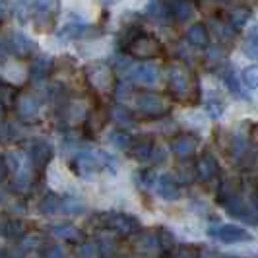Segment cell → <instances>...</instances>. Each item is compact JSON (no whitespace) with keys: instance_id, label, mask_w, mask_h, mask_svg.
I'll return each mask as SVG.
<instances>
[{"instance_id":"603a6c76","label":"cell","mask_w":258,"mask_h":258,"mask_svg":"<svg viewBox=\"0 0 258 258\" xmlns=\"http://www.w3.org/2000/svg\"><path fill=\"white\" fill-rule=\"evenodd\" d=\"M20 111H22V115L24 116H33L39 111V105L33 97H29V95H27V97L22 99V107H20Z\"/></svg>"},{"instance_id":"52a82bcc","label":"cell","mask_w":258,"mask_h":258,"mask_svg":"<svg viewBox=\"0 0 258 258\" xmlns=\"http://www.w3.org/2000/svg\"><path fill=\"white\" fill-rule=\"evenodd\" d=\"M105 163V157L99 154H80L72 161V169L74 173H78L80 177H88L91 173H95L97 169H101V165ZM105 167V165H103Z\"/></svg>"},{"instance_id":"ba28073f","label":"cell","mask_w":258,"mask_h":258,"mask_svg":"<svg viewBox=\"0 0 258 258\" xmlns=\"http://www.w3.org/2000/svg\"><path fill=\"white\" fill-rule=\"evenodd\" d=\"M155 190L163 200H169V202H173V200H177L181 196V186H179L177 179L171 177V175H161L155 181Z\"/></svg>"},{"instance_id":"4fadbf2b","label":"cell","mask_w":258,"mask_h":258,"mask_svg":"<svg viewBox=\"0 0 258 258\" xmlns=\"http://www.w3.org/2000/svg\"><path fill=\"white\" fill-rule=\"evenodd\" d=\"M192 12H194V8L188 0H175V2L171 4V14H173L179 22H186V20L192 16Z\"/></svg>"},{"instance_id":"5bb4252c","label":"cell","mask_w":258,"mask_h":258,"mask_svg":"<svg viewBox=\"0 0 258 258\" xmlns=\"http://www.w3.org/2000/svg\"><path fill=\"white\" fill-rule=\"evenodd\" d=\"M152 150H154L152 142H148V140H138V142H134V146L130 148V155L136 157L138 161H146V159H150V157L154 155Z\"/></svg>"},{"instance_id":"7a4b0ae2","label":"cell","mask_w":258,"mask_h":258,"mask_svg":"<svg viewBox=\"0 0 258 258\" xmlns=\"http://www.w3.org/2000/svg\"><path fill=\"white\" fill-rule=\"evenodd\" d=\"M169 90L175 97H186L190 93V74L182 64H173L169 68Z\"/></svg>"},{"instance_id":"2e32d148","label":"cell","mask_w":258,"mask_h":258,"mask_svg":"<svg viewBox=\"0 0 258 258\" xmlns=\"http://www.w3.org/2000/svg\"><path fill=\"white\" fill-rule=\"evenodd\" d=\"M243 52L248 58H258V26L250 27L245 45H243Z\"/></svg>"},{"instance_id":"f546056e","label":"cell","mask_w":258,"mask_h":258,"mask_svg":"<svg viewBox=\"0 0 258 258\" xmlns=\"http://www.w3.org/2000/svg\"><path fill=\"white\" fill-rule=\"evenodd\" d=\"M54 2L56 0H37V4L41 8H51V6H54Z\"/></svg>"},{"instance_id":"7c38bea8","label":"cell","mask_w":258,"mask_h":258,"mask_svg":"<svg viewBox=\"0 0 258 258\" xmlns=\"http://www.w3.org/2000/svg\"><path fill=\"white\" fill-rule=\"evenodd\" d=\"M52 157V148L45 142H37L31 148V159L35 161V165H45Z\"/></svg>"},{"instance_id":"4316f807","label":"cell","mask_w":258,"mask_h":258,"mask_svg":"<svg viewBox=\"0 0 258 258\" xmlns=\"http://www.w3.org/2000/svg\"><path fill=\"white\" fill-rule=\"evenodd\" d=\"M14 47L18 49L20 54H26V52H29L31 49H33L31 41H29L27 37H24V35H16V43H14Z\"/></svg>"},{"instance_id":"4dcf8cb0","label":"cell","mask_w":258,"mask_h":258,"mask_svg":"<svg viewBox=\"0 0 258 258\" xmlns=\"http://www.w3.org/2000/svg\"><path fill=\"white\" fill-rule=\"evenodd\" d=\"M4 175H6V167H4V163L0 161V181L4 179Z\"/></svg>"},{"instance_id":"484cf974","label":"cell","mask_w":258,"mask_h":258,"mask_svg":"<svg viewBox=\"0 0 258 258\" xmlns=\"http://www.w3.org/2000/svg\"><path fill=\"white\" fill-rule=\"evenodd\" d=\"M84 31H86V27H84V26L72 24V26H66V27H62V29H60V37H66V39L80 37Z\"/></svg>"},{"instance_id":"44dd1931","label":"cell","mask_w":258,"mask_h":258,"mask_svg":"<svg viewBox=\"0 0 258 258\" xmlns=\"http://www.w3.org/2000/svg\"><path fill=\"white\" fill-rule=\"evenodd\" d=\"M243 80L250 90H258V64H250L243 70Z\"/></svg>"},{"instance_id":"cb8c5ba5","label":"cell","mask_w":258,"mask_h":258,"mask_svg":"<svg viewBox=\"0 0 258 258\" xmlns=\"http://www.w3.org/2000/svg\"><path fill=\"white\" fill-rule=\"evenodd\" d=\"M206 111L212 118H220L223 115V111H225V105L221 103L220 99H210L206 103Z\"/></svg>"},{"instance_id":"83f0119b","label":"cell","mask_w":258,"mask_h":258,"mask_svg":"<svg viewBox=\"0 0 258 258\" xmlns=\"http://www.w3.org/2000/svg\"><path fill=\"white\" fill-rule=\"evenodd\" d=\"M51 60L49 58H41L35 62V68H33V72H35V76H45L49 70H51Z\"/></svg>"},{"instance_id":"7402d4cb","label":"cell","mask_w":258,"mask_h":258,"mask_svg":"<svg viewBox=\"0 0 258 258\" xmlns=\"http://www.w3.org/2000/svg\"><path fill=\"white\" fill-rule=\"evenodd\" d=\"M113 118H115L118 124H122V126H128V124L134 122L130 111H126L124 107H115V109H113Z\"/></svg>"},{"instance_id":"6da1fadb","label":"cell","mask_w":258,"mask_h":258,"mask_svg":"<svg viewBox=\"0 0 258 258\" xmlns=\"http://www.w3.org/2000/svg\"><path fill=\"white\" fill-rule=\"evenodd\" d=\"M128 51L132 56H136V58H140V60H150V58L159 56V54L163 52V49H161V43L155 37L146 35V33H140V35H136V37L132 39Z\"/></svg>"},{"instance_id":"e0dca14e","label":"cell","mask_w":258,"mask_h":258,"mask_svg":"<svg viewBox=\"0 0 258 258\" xmlns=\"http://www.w3.org/2000/svg\"><path fill=\"white\" fill-rule=\"evenodd\" d=\"M52 235L58 237V239H64V241H78L80 239V233H78L76 227L74 225H66V223L54 225L52 227Z\"/></svg>"},{"instance_id":"5b68a950","label":"cell","mask_w":258,"mask_h":258,"mask_svg":"<svg viewBox=\"0 0 258 258\" xmlns=\"http://www.w3.org/2000/svg\"><path fill=\"white\" fill-rule=\"evenodd\" d=\"M130 80L136 86H146V88H154L159 82V68L150 62H140V64L130 68Z\"/></svg>"},{"instance_id":"8fae6325","label":"cell","mask_w":258,"mask_h":258,"mask_svg":"<svg viewBox=\"0 0 258 258\" xmlns=\"http://www.w3.org/2000/svg\"><path fill=\"white\" fill-rule=\"evenodd\" d=\"M186 39L196 49H206L208 45H210V33H208V29L202 24H196V26L190 27L186 31Z\"/></svg>"},{"instance_id":"277c9868","label":"cell","mask_w":258,"mask_h":258,"mask_svg":"<svg viewBox=\"0 0 258 258\" xmlns=\"http://www.w3.org/2000/svg\"><path fill=\"white\" fill-rule=\"evenodd\" d=\"M103 225L107 229L122 235V237L132 235V233H136L140 229L138 220H134L132 216H126V214H107V218L103 220Z\"/></svg>"},{"instance_id":"ffe728a7","label":"cell","mask_w":258,"mask_h":258,"mask_svg":"<svg viewBox=\"0 0 258 258\" xmlns=\"http://www.w3.org/2000/svg\"><path fill=\"white\" fill-rule=\"evenodd\" d=\"M41 210H43V214H47V216H54L56 212H60V198L54 196V194H49V196L43 200Z\"/></svg>"},{"instance_id":"9c48e42d","label":"cell","mask_w":258,"mask_h":258,"mask_svg":"<svg viewBox=\"0 0 258 258\" xmlns=\"http://www.w3.org/2000/svg\"><path fill=\"white\" fill-rule=\"evenodd\" d=\"M218 171H220L218 161H216V157L212 154H202L198 157V161H196V175L204 182L212 181L218 175Z\"/></svg>"},{"instance_id":"8992f818","label":"cell","mask_w":258,"mask_h":258,"mask_svg":"<svg viewBox=\"0 0 258 258\" xmlns=\"http://www.w3.org/2000/svg\"><path fill=\"white\" fill-rule=\"evenodd\" d=\"M136 105H138V109L146 113V115L150 116H159L163 115L165 111H167V105H165V99L161 97V95H157V93H138L136 95Z\"/></svg>"},{"instance_id":"ac0fdd59","label":"cell","mask_w":258,"mask_h":258,"mask_svg":"<svg viewBox=\"0 0 258 258\" xmlns=\"http://www.w3.org/2000/svg\"><path fill=\"white\" fill-rule=\"evenodd\" d=\"M225 84H227V90L231 91L235 97H239V99H248V95H246L245 91H243L241 80H239V76H237V74L229 72V74L225 76Z\"/></svg>"},{"instance_id":"f1b7e54d","label":"cell","mask_w":258,"mask_h":258,"mask_svg":"<svg viewBox=\"0 0 258 258\" xmlns=\"http://www.w3.org/2000/svg\"><path fill=\"white\" fill-rule=\"evenodd\" d=\"M45 254H49V256H62L64 252H62V248H60V246H54L52 250H49V252H45Z\"/></svg>"},{"instance_id":"30bf717a","label":"cell","mask_w":258,"mask_h":258,"mask_svg":"<svg viewBox=\"0 0 258 258\" xmlns=\"http://www.w3.org/2000/svg\"><path fill=\"white\" fill-rule=\"evenodd\" d=\"M198 148V138L196 136H181L173 142V152L179 159H188L196 154Z\"/></svg>"},{"instance_id":"3957f363","label":"cell","mask_w":258,"mask_h":258,"mask_svg":"<svg viewBox=\"0 0 258 258\" xmlns=\"http://www.w3.org/2000/svg\"><path fill=\"white\" fill-rule=\"evenodd\" d=\"M208 235L214 239H220L223 243H243V241H252V235L239 227V225H214L208 229Z\"/></svg>"},{"instance_id":"d6986e66","label":"cell","mask_w":258,"mask_h":258,"mask_svg":"<svg viewBox=\"0 0 258 258\" xmlns=\"http://www.w3.org/2000/svg\"><path fill=\"white\" fill-rule=\"evenodd\" d=\"M248 18H250V10H248L246 6H237V8L229 14V22H231L233 27H243Z\"/></svg>"},{"instance_id":"d4e9b609","label":"cell","mask_w":258,"mask_h":258,"mask_svg":"<svg viewBox=\"0 0 258 258\" xmlns=\"http://www.w3.org/2000/svg\"><path fill=\"white\" fill-rule=\"evenodd\" d=\"M111 144L116 146V148H126L130 144V136L128 134H124V132H120V130H115V132H111Z\"/></svg>"},{"instance_id":"9a60e30c","label":"cell","mask_w":258,"mask_h":258,"mask_svg":"<svg viewBox=\"0 0 258 258\" xmlns=\"http://www.w3.org/2000/svg\"><path fill=\"white\" fill-rule=\"evenodd\" d=\"M84 210H86L84 202L74 198V196H64V198H60V212L70 214V216H78V214H82Z\"/></svg>"}]
</instances>
